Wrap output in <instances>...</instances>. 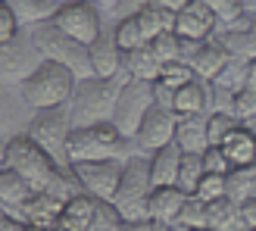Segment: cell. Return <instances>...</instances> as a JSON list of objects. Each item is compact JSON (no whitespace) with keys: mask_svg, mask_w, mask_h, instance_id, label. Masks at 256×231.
Returning <instances> with one entry per match:
<instances>
[{"mask_svg":"<svg viewBox=\"0 0 256 231\" xmlns=\"http://www.w3.org/2000/svg\"><path fill=\"white\" fill-rule=\"evenodd\" d=\"M6 169H12L19 178H25L34 194H54L66 203L75 194H82L78 184H75V175L62 172L28 134H19L6 144Z\"/></svg>","mask_w":256,"mask_h":231,"instance_id":"obj_1","label":"cell"},{"mask_svg":"<svg viewBox=\"0 0 256 231\" xmlns=\"http://www.w3.org/2000/svg\"><path fill=\"white\" fill-rule=\"evenodd\" d=\"M125 82H128V75H122V78H97V75L82 78L69 100L72 128H91V125L112 122L116 100H119V91Z\"/></svg>","mask_w":256,"mask_h":231,"instance_id":"obj_2","label":"cell"},{"mask_svg":"<svg viewBox=\"0 0 256 231\" xmlns=\"http://www.w3.org/2000/svg\"><path fill=\"white\" fill-rule=\"evenodd\" d=\"M138 150L134 140H128L116 132L112 122L91 125V128H72L69 134V156L72 162H104V160H132Z\"/></svg>","mask_w":256,"mask_h":231,"instance_id":"obj_3","label":"cell"},{"mask_svg":"<svg viewBox=\"0 0 256 231\" xmlns=\"http://www.w3.org/2000/svg\"><path fill=\"white\" fill-rule=\"evenodd\" d=\"M75 84H78V78H75L72 69L44 60L41 66H38L28 78L19 84V91L25 97V104H28L34 112H41V110L69 106V100L75 94Z\"/></svg>","mask_w":256,"mask_h":231,"instance_id":"obj_4","label":"cell"},{"mask_svg":"<svg viewBox=\"0 0 256 231\" xmlns=\"http://www.w3.org/2000/svg\"><path fill=\"white\" fill-rule=\"evenodd\" d=\"M153 175H150V156L147 153H134L125 160L122 182L116 190V210L122 212L125 222H150V194H153Z\"/></svg>","mask_w":256,"mask_h":231,"instance_id":"obj_5","label":"cell"},{"mask_svg":"<svg viewBox=\"0 0 256 231\" xmlns=\"http://www.w3.org/2000/svg\"><path fill=\"white\" fill-rule=\"evenodd\" d=\"M34 47L41 50V56L50 60V62H60V66H66L75 72V78H91L94 69H91V50L84 44H78L75 38H69L66 32H60L54 22H41L28 28Z\"/></svg>","mask_w":256,"mask_h":231,"instance_id":"obj_6","label":"cell"},{"mask_svg":"<svg viewBox=\"0 0 256 231\" xmlns=\"http://www.w3.org/2000/svg\"><path fill=\"white\" fill-rule=\"evenodd\" d=\"M69 134H72V116L69 106L56 110H41L34 112L28 125V138L54 160L62 172H72V156H69Z\"/></svg>","mask_w":256,"mask_h":231,"instance_id":"obj_7","label":"cell"},{"mask_svg":"<svg viewBox=\"0 0 256 231\" xmlns=\"http://www.w3.org/2000/svg\"><path fill=\"white\" fill-rule=\"evenodd\" d=\"M156 106V97H153V82H134L128 78L119 91V100H116V112H112V125L116 132L128 140H134L144 116Z\"/></svg>","mask_w":256,"mask_h":231,"instance_id":"obj_8","label":"cell"},{"mask_svg":"<svg viewBox=\"0 0 256 231\" xmlns=\"http://www.w3.org/2000/svg\"><path fill=\"white\" fill-rule=\"evenodd\" d=\"M122 160H104V162H72V175L82 194L94 200H116V190L122 182Z\"/></svg>","mask_w":256,"mask_h":231,"instance_id":"obj_9","label":"cell"},{"mask_svg":"<svg viewBox=\"0 0 256 231\" xmlns=\"http://www.w3.org/2000/svg\"><path fill=\"white\" fill-rule=\"evenodd\" d=\"M44 62L41 50L34 47L28 28H22L12 41L0 44V82H10V84H22L28 75Z\"/></svg>","mask_w":256,"mask_h":231,"instance_id":"obj_10","label":"cell"},{"mask_svg":"<svg viewBox=\"0 0 256 231\" xmlns=\"http://www.w3.org/2000/svg\"><path fill=\"white\" fill-rule=\"evenodd\" d=\"M60 32H66L69 38H75L78 44L91 47L100 34H104V12L94 4H60L56 16L50 19Z\"/></svg>","mask_w":256,"mask_h":231,"instance_id":"obj_11","label":"cell"},{"mask_svg":"<svg viewBox=\"0 0 256 231\" xmlns=\"http://www.w3.org/2000/svg\"><path fill=\"white\" fill-rule=\"evenodd\" d=\"M32 119H34V110L25 104L19 84L0 82V140L10 144L12 138L28 134Z\"/></svg>","mask_w":256,"mask_h":231,"instance_id":"obj_12","label":"cell"},{"mask_svg":"<svg viewBox=\"0 0 256 231\" xmlns=\"http://www.w3.org/2000/svg\"><path fill=\"white\" fill-rule=\"evenodd\" d=\"M212 38L232 56H240V60L256 62V12L250 6L244 10V16H240V19L228 22V25H219Z\"/></svg>","mask_w":256,"mask_h":231,"instance_id":"obj_13","label":"cell"},{"mask_svg":"<svg viewBox=\"0 0 256 231\" xmlns=\"http://www.w3.org/2000/svg\"><path fill=\"white\" fill-rule=\"evenodd\" d=\"M175 125H178V112L162 110V106H153L144 116V122H140L138 134H134L138 150L150 156V153H156L160 147L172 144V140H175Z\"/></svg>","mask_w":256,"mask_h":231,"instance_id":"obj_14","label":"cell"},{"mask_svg":"<svg viewBox=\"0 0 256 231\" xmlns=\"http://www.w3.org/2000/svg\"><path fill=\"white\" fill-rule=\"evenodd\" d=\"M216 28H219V16L203 0H190L175 12V34L184 41H210Z\"/></svg>","mask_w":256,"mask_h":231,"instance_id":"obj_15","label":"cell"},{"mask_svg":"<svg viewBox=\"0 0 256 231\" xmlns=\"http://www.w3.org/2000/svg\"><path fill=\"white\" fill-rule=\"evenodd\" d=\"M62 210H66V200H60V197H54V194H32V197L19 206L16 219H22L28 228L54 231V228L60 225Z\"/></svg>","mask_w":256,"mask_h":231,"instance_id":"obj_16","label":"cell"},{"mask_svg":"<svg viewBox=\"0 0 256 231\" xmlns=\"http://www.w3.org/2000/svg\"><path fill=\"white\" fill-rule=\"evenodd\" d=\"M91 50V69L97 78H122L125 69H122V50L116 44V38H112V28H104V34L97 38V41L88 47Z\"/></svg>","mask_w":256,"mask_h":231,"instance_id":"obj_17","label":"cell"},{"mask_svg":"<svg viewBox=\"0 0 256 231\" xmlns=\"http://www.w3.org/2000/svg\"><path fill=\"white\" fill-rule=\"evenodd\" d=\"M228 60H232V54L216 41V38H210V41H203L200 47H197V54L188 60V66L194 69V75L200 82H216V75H219L225 66H228Z\"/></svg>","mask_w":256,"mask_h":231,"instance_id":"obj_18","label":"cell"},{"mask_svg":"<svg viewBox=\"0 0 256 231\" xmlns=\"http://www.w3.org/2000/svg\"><path fill=\"white\" fill-rule=\"evenodd\" d=\"M182 156L184 150L175 144H166L156 153H150V175H153V188H178V169H182Z\"/></svg>","mask_w":256,"mask_h":231,"instance_id":"obj_19","label":"cell"},{"mask_svg":"<svg viewBox=\"0 0 256 231\" xmlns=\"http://www.w3.org/2000/svg\"><path fill=\"white\" fill-rule=\"evenodd\" d=\"M188 197L190 194H184L182 188H156L150 194V222L153 225H175Z\"/></svg>","mask_w":256,"mask_h":231,"instance_id":"obj_20","label":"cell"},{"mask_svg":"<svg viewBox=\"0 0 256 231\" xmlns=\"http://www.w3.org/2000/svg\"><path fill=\"white\" fill-rule=\"evenodd\" d=\"M210 116L206 112H197V116H178V125H175V144L182 147L184 153H203L210 147Z\"/></svg>","mask_w":256,"mask_h":231,"instance_id":"obj_21","label":"cell"},{"mask_svg":"<svg viewBox=\"0 0 256 231\" xmlns=\"http://www.w3.org/2000/svg\"><path fill=\"white\" fill-rule=\"evenodd\" d=\"M122 69H125L128 78H134V82H160L162 62L153 56L150 44H144L138 50H128V54L122 56Z\"/></svg>","mask_w":256,"mask_h":231,"instance_id":"obj_22","label":"cell"},{"mask_svg":"<svg viewBox=\"0 0 256 231\" xmlns=\"http://www.w3.org/2000/svg\"><path fill=\"white\" fill-rule=\"evenodd\" d=\"M219 147L228 156V162H232V169H240V166H256V134H250L244 125H238Z\"/></svg>","mask_w":256,"mask_h":231,"instance_id":"obj_23","label":"cell"},{"mask_svg":"<svg viewBox=\"0 0 256 231\" xmlns=\"http://www.w3.org/2000/svg\"><path fill=\"white\" fill-rule=\"evenodd\" d=\"M16 16L19 28H34L41 22H50L60 10V0H10L6 4Z\"/></svg>","mask_w":256,"mask_h":231,"instance_id":"obj_24","label":"cell"},{"mask_svg":"<svg viewBox=\"0 0 256 231\" xmlns=\"http://www.w3.org/2000/svg\"><path fill=\"white\" fill-rule=\"evenodd\" d=\"M32 194H34V190L28 188V182H25V178H19L12 169H6V166L0 169V203H4L12 216L19 212V206H22V203L28 200Z\"/></svg>","mask_w":256,"mask_h":231,"instance_id":"obj_25","label":"cell"},{"mask_svg":"<svg viewBox=\"0 0 256 231\" xmlns=\"http://www.w3.org/2000/svg\"><path fill=\"white\" fill-rule=\"evenodd\" d=\"M138 25H140V34H144V41H156L160 34L166 32H175V12L169 10H160V6H144L138 12Z\"/></svg>","mask_w":256,"mask_h":231,"instance_id":"obj_26","label":"cell"},{"mask_svg":"<svg viewBox=\"0 0 256 231\" xmlns=\"http://www.w3.org/2000/svg\"><path fill=\"white\" fill-rule=\"evenodd\" d=\"M178 116H197V112H206V82L194 78L190 84L178 88L175 91V106Z\"/></svg>","mask_w":256,"mask_h":231,"instance_id":"obj_27","label":"cell"},{"mask_svg":"<svg viewBox=\"0 0 256 231\" xmlns=\"http://www.w3.org/2000/svg\"><path fill=\"white\" fill-rule=\"evenodd\" d=\"M250 82H253V62L250 60H240V56H232V60H228V66L216 75V84L228 88L232 94H240Z\"/></svg>","mask_w":256,"mask_h":231,"instance_id":"obj_28","label":"cell"},{"mask_svg":"<svg viewBox=\"0 0 256 231\" xmlns=\"http://www.w3.org/2000/svg\"><path fill=\"white\" fill-rule=\"evenodd\" d=\"M225 182H228V200H234V203H244L253 197V190H256V166H240V169H232L225 175Z\"/></svg>","mask_w":256,"mask_h":231,"instance_id":"obj_29","label":"cell"},{"mask_svg":"<svg viewBox=\"0 0 256 231\" xmlns=\"http://www.w3.org/2000/svg\"><path fill=\"white\" fill-rule=\"evenodd\" d=\"M203 175H206V169H203V153H184L182 169H178V188L194 197V190H197Z\"/></svg>","mask_w":256,"mask_h":231,"instance_id":"obj_30","label":"cell"},{"mask_svg":"<svg viewBox=\"0 0 256 231\" xmlns=\"http://www.w3.org/2000/svg\"><path fill=\"white\" fill-rule=\"evenodd\" d=\"M175 228H178V231L210 228V206H206V203H203V200H197V197H188V203H184L182 216H178Z\"/></svg>","mask_w":256,"mask_h":231,"instance_id":"obj_31","label":"cell"},{"mask_svg":"<svg viewBox=\"0 0 256 231\" xmlns=\"http://www.w3.org/2000/svg\"><path fill=\"white\" fill-rule=\"evenodd\" d=\"M112 38H116V44L122 54H128V50H138V47H144V34H140V25H138V16L132 19H119V22H112Z\"/></svg>","mask_w":256,"mask_h":231,"instance_id":"obj_32","label":"cell"},{"mask_svg":"<svg viewBox=\"0 0 256 231\" xmlns=\"http://www.w3.org/2000/svg\"><path fill=\"white\" fill-rule=\"evenodd\" d=\"M91 231H125V219H122V212L116 210V203H110V200H97Z\"/></svg>","mask_w":256,"mask_h":231,"instance_id":"obj_33","label":"cell"},{"mask_svg":"<svg viewBox=\"0 0 256 231\" xmlns=\"http://www.w3.org/2000/svg\"><path fill=\"white\" fill-rule=\"evenodd\" d=\"M234 97H238V94H232L228 88L210 82V84H206V116H216V112L234 116Z\"/></svg>","mask_w":256,"mask_h":231,"instance_id":"obj_34","label":"cell"},{"mask_svg":"<svg viewBox=\"0 0 256 231\" xmlns=\"http://www.w3.org/2000/svg\"><path fill=\"white\" fill-rule=\"evenodd\" d=\"M150 50L162 66L166 62H182V38L175 32H166V34L156 38V41H150Z\"/></svg>","mask_w":256,"mask_h":231,"instance_id":"obj_35","label":"cell"},{"mask_svg":"<svg viewBox=\"0 0 256 231\" xmlns=\"http://www.w3.org/2000/svg\"><path fill=\"white\" fill-rule=\"evenodd\" d=\"M194 197L203 200V203H216V200L228 197V182H225V175H210V172H206V175L200 178Z\"/></svg>","mask_w":256,"mask_h":231,"instance_id":"obj_36","label":"cell"},{"mask_svg":"<svg viewBox=\"0 0 256 231\" xmlns=\"http://www.w3.org/2000/svg\"><path fill=\"white\" fill-rule=\"evenodd\" d=\"M197 75H194V69L188 66V62H166L162 66V75H160V82L162 84H169L172 91H178V88H184V84H190Z\"/></svg>","mask_w":256,"mask_h":231,"instance_id":"obj_37","label":"cell"},{"mask_svg":"<svg viewBox=\"0 0 256 231\" xmlns=\"http://www.w3.org/2000/svg\"><path fill=\"white\" fill-rule=\"evenodd\" d=\"M238 125H240V122L234 119V116H222V112L210 116V125H206V132H210V147H219V144H222V140L234 132Z\"/></svg>","mask_w":256,"mask_h":231,"instance_id":"obj_38","label":"cell"},{"mask_svg":"<svg viewBox=\"0 0 256 231\" xmlns=\"http://www.w3.org/2000/svg\"><path fill=\"white\" fill-rule=\"evenodd\" d=\"M203 4L219 16V25H228V22L240 19V16H244V10H247L244 0H203Z\"/></svg>","mask_w":256,"mask_h":231,"instance_id":"obj_39","label":"cell"},{"mask_svg":"<svg viewBox=\"0 0 256 231\" xmlns=\"http://www.w3.org/2000/svg\"><path fill=\"white\" fill-rule=\"evenodd\" d=\"M256 116V72H253V82L234 97V119L244 122V119H253Z\"/></svg>","mask_w":256,"mask_h":231,"instance_id":"obj_40","label":"cell"},{"mask_svg":"<svg viewBox=\"0 0 256 231\" xmlns=\"http://www.w3.org/2000/svg\"><path fill=\"white\" fill-rule=\"evenodd\" d=\"M203 169L210 175H228L232 172V162H228V156L222 153V147H206L203 150Z\"/></svg>","mask_w":256,"mask_h":231,"instance_id":"obj_41","label":"cell"},{"mask_svg":"<svg viewBox=\"0 0 256 231\" xmlns=\"http://www.w3.org/2000/svg\"><path fill=\"white\" fill-rule=\"evenodd\" d=\"M22 28H19V22H16V16H12V10L6 6V4H0V44H6V41H12Z\"/></svg>","mask_w":256,"mask_h":231,"instance_id":"obj_42","label":"cell"},{"mask_svg":"<svg viewBox=\"0 0 256 231\" xmlns=\"http://www.w3.org/2000/svg\"><path fill=\"white\" fill-rule=\"evenodd\" d=\"M144 6H150V0H116L112 4V22H119V19H132V16H138Z\"/></svg>","mask_w":256,"mask_h":231,"instance_id":"obj_43","label":"cell"},{"mask_svg":"<svg viewBox=\"0 0 256 231\" xmlns=\"http://www.w3.org/2000/svg\"><path fill=\"white\" fill-rule=\"evenodd\" d=\"M153 97H156V106H162V110H172L175 106V91H172L169 84H162V82H153Z\"/></svg>","mask_w":256,"mask_h":231,"instance_id":"obj_44","label":"cell"},{"mask_svg":"<svg viewBox=\"0 0 256 231\" xmlns=\"http://www.w3.org/2000/svg\"><path fill=\"white\" fill-rule=\"evenodd\" d=\"M238 216H240V222H244L247 231H256V200H244V203H238Z\"/></svg>","mask_w":256,"mask_h":231,"instance_id":"obj_45","label":"cell"},{"mask_svg":"<svg viewBox=\"0 0 256 231\" xmlns=\"http://www.w3.org/2000/svg\"><path fill=\"white\" fill-rule=\"evenodd\" d=\"M0 231H32V228L22 219H16V216H4V219H0Z\"/></svg>","mask_w":256,"mask_h":231,"instance_id":"obj_46","label":"cell"},{"mask_svg":"<svg viewBox=\"0 0 256 231\" xmlns=\"http://www.w3.org/2000/svg\"><path fill=\"white\" fill-rule=\"evenodd\" d=\"M153 6H160V10H169V12H178L182 6H188L190 0H150Z\"/></svg>","mask_w":256,"mask_h":231,"instance_id":"obj_47","label":"cell"},{"mask_svg":"<svg viewBox=\"0 0 256 231\" xmlns=\"http://www.w3.org/2000/svg\"><path fill=\"white\" fill-rule=\"evenodd\" d=\"M60 4H94V6H100V10H112V4H116V0H60Z\"/></svg>","mask_w":256,"mask_h":231,"instance_id":"obj_48","label":"cell"},{"mask_svg":"<svg viewBox=\"0 0 256 231\" xmlns=\"http://www.w3.org/2000/svg\"><path fill=\"white\" fill-rule=\"evenodd\" d=\"M6 166V140H0V169Z\"/></svg>","mask_w":256,"mask_h":231,"instance_id":"obj_49","label":"cell"},{"mask_svg":"<svg viewBox=\"0 0 256 231\" xmlns=\"http://www.w3.org/2000/svg\"><path fill=\"white\" fill-rule=\"evenodd\" d=\"M156 231H178L175 225H156Z\"/></svg>","mask_w":256,"mask_h":231,"instance_id":"obj_50","label":"cell"},{"mask_svg":"<svg viewBox=\"0 0 256 231\" xmlns=\"http://www.w3.org/2000/svg\"><path fill=\"white\" fill-rule=\"evenodd\" d=\"M4 216H12V212H10V210L4 206V203H0V219H4Z\"/></svg>","mask_w":256,"mask_h":231,"instance_id":"obj_51","label":"cell"},{"mask_svg":"<svg viewBox=\"0 0 256 231\" xmlns=\"http://www.w3.org/2000/svg\"><path fill=\"white\" fill-rule=\"evenodd\" d=\"M194 231H216V228H194Z\"/></svg>","mask_w":256,"mask_h":231,"instance_id":"obj_52","label":"cell"},{"mask_svg":"<svg viewBox=\"0 0 256 231\" xmlns=\"http://www.w3.org/2000/svg\"><path fill=\"white\" fill-rule=\"evenodd\" d=\"M247 6H250V10H253V12H256V4H247Z\"/></svg>","mask_w":256,"mask_h":231,"instance_id":"obj_53","label":"cell"},{"mask_svg":"<svg viewBox=\"0 0 256 231\" xmlns=\"http://www.w3.org/2000/svg\"><path fill=\"white\" fill-rule=\"evenodd\" d=\"M244 4H256V0H244Z\"/></svg>","mask_w":256,"mask_h":231,"instance_id":"obj_54","label":"cell"},{"mask_svg":"<svg viewBox=\"0 0 256 231\" xmlns=\"http://www.w3.org/2000/svg\"><path fill=\"white\" fill-rule=\"evenodd\" d=\"M0 4H10V0H0Z\"/></svg>","mask_w":256,"mask_h":231,"instance_id":"obj_55","label":"cell"},{"mask_svg":"<svg viewBox=\"0 0 256 231\" xmlns=\"http://www.w3.org/2000/svg\"><path fill=\"white\" fill-rule=\"evenodd\" d=\"M253 200H256V190H253Z\"/></svg>","mask_w":256,"mask_h":231,"instance_id":"obj_56","label":"cell"},{"mask_svg":"<svg viewBox=\"0 0 256 231\" xmlns=\"http://www.w3.org/2000/svg\"><path fill=\"white\" fill-rule=\"evenodd\" d=\"M253 72H256V62H253Z\"/></svg>","mask_w":256,"mask_h":231,"instance_id":"obj_57","label":"cell"}]
</instances>
